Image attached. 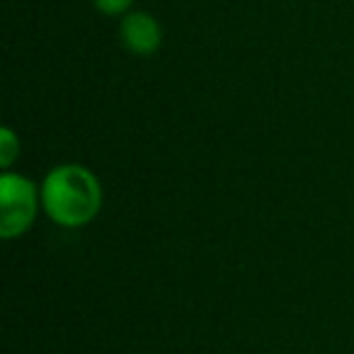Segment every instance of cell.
I'll list each match as a JSON object with an SVG mask.
<instances>
[{
    "label": "cell",
    "mask_w": 354,
    "mask_h": 354,
    "mask_svg": "<svg viewBox=\"0 0 354 354\" xmlns=\"http://www.w3.org/2000/svg\"><path fill=\"white\" fill-rule=\"evenodd\" d=\"M17 156H20V138H17V133L12 129L3 127V131H0V167L10 170Z\"/></svg>",
    "instance_id": "cell-4"
},
{
    "label": "cell",
    "mask_w": 354,
    "mask_h": 354,
    "mask_svg": "<svg viewBox=\"0 0 354 354\" xmlns=\"http://www.w3.org/2000/svg\"><path fill=\"white\" fill-rule=\"evenodd\" d=\"M119 37L133 56H153L162 44V27L151 12L131 10L122 17Z\"/></svg>",
    "instance_id": "cell-3"
},
{
    "label": "cell",
    "mask_w": 354,
    "mask_h": 354,
    "mask_svg": "<svg viewBox=\"0 0 354 354\" xmlns=\"http://www.w3.org/2000/svg\"><path fill=\"white\" fill-rule=\"evenodd\" d=\"M93 6L97 8L102 15H127V12H131V6L133 0H93Z\"/></svg>",
    "instance_id": "cell-5"
},
{
    "label": "cell",
    "mask_w": 354,
    "mask_h": 354,
    "mask_svg": "<svg viewBox=\"0 0 354 354\" xmlns=\"http://www.w3.org/2000/svg\"><path fill=\"white\" fill-rule=\"evenodd\" d=\"M41 207L56 226L83 228L102 209V185L83 165H56L41 183Z\"/></svg>",
    "instance_id": "cell-1"
},
{
    "label": "cell",
    "mask_w": 354,
    "mask_h": 354,
    "mask_svg": "<svg viewBox=\"0 0 354 354\" xmlns=\"http://www.w3.org/2000/svg\"><path fill=\"white\" fill-rule=\"evenodd\" d=\"M41 192H37V185L30 177L20 172L3 170L0 175V236L6 241L25 236L32 228L39 212Z\"/></svg>",
    "instance_id": "cell-2"
}]
</instances>
